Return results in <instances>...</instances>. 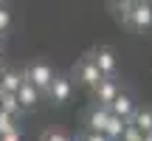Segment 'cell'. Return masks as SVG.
Masks as SVG:
<instances>
[{
    "instance_id": "obj_1",
    "label": "cell",
    "mask_w": 152,
    "mask_h": 141,
    "mask_svg": "<svg viewBox=\"0 0 152 141\" xmlns=\"http://www.w3.org/2000/svg\"><path fill=\"white\" fill-rule=\"evenodd\" d=\"M71 79H73L79 87H87V90H90V87L96 85L99 79H102V70H99V65L93 62V57H90V54H85V57H82V59L73 65Z\"/></svg>"
},
{
    "instance_id": "obj_2",
    "label": "cell",
    "mask_w": 152,
    "mask_h": 141,
    "mask_svg": "<svg viewBox=\"0 0 152 141\" xmlns=\"http://www.w3.org/2000/svg\"><path fill=\"white\" fill-rule=\"evenodd\" d=\"M71 96H73V79L65 73H54L51 85L45 87V99L51 104H65V102H71Z\"/></svg>"
},
{
    "instance_id": "obj_3",
    "label": "cell",
    "mask_w": 152,
    "mask_h": 141,
    "mask_svg": "<svg viewBox=\"0 0 152 141\" xmlns=\"http://www.w3.org/2000/svg\"><path fill=\"white\" fill-rule=\"evenodd\" d=\"M118 90H121V82L115 79V76H102V79L90 87V96H93L96 104H107L110 107V102L118 96Z\"/></svg>"
},
{
    "instance_id": "obj_4",
    "label": "cell",
    "mask_w": 152,
    "mask_h": 141,
    "mask_svg": "<svg viewBox=\"0 0 152 141\" xmlns=\"http://www.w3.org/2000/svg\"><path fill=\"white\" fill-rule=\"evenodd\" d=\"M23 73H26V79H31L34 85H37L39 90L45 93V87L51 85V79H54V73H56V70L51 68L48 62H39V59H37V62H28V65L23 68Z\"/></svg>"
},
{
    "instance_id": "obj_5",
    "label": "cell",
    "mask_w": 152,
    "mask_h": 141,
    "mask_svg": "<svg viewBox=\"0 0 152 141\" xmlns=\"http://www.w3.org/2000/svg\"><path fill=\"white\" fill-rule=\"evenodd\" d=\"M127 28H132V31H147V28H152V3H135L132 6Z\"/></svg>"
},
{
    "instance_id": "obj_6",
    "label": "cell",
    "mask_w": 152,
    "mask_h": 141,
    "mask_svg": "<svg viewBox=\"0 0 152 141\" xmlns=\"http://www.w3.org/2000/svg\"><path fill=\"white\" fill-rule=\"evenodd\" d=\"M87 54H90L93 62L99 65L102 76H115V51L110 48V45H99V48L87 51Z\"/></svg>"
},
{
    "instance_id": "obj_7",
    "label": "cell",
    "mask_w": 152,
    "mask_h": 141,
    "mask_svg": "<svg viewBox=\"0 0 152 141\" xmlns=\"http://www.w3.org/2000/svg\"><path fill=\"white\" fill-rule=\"evenodd\" d=\"M135 107H138V104H135V96H132L130 90H124V87H121L118 96L110 102V113L121 116V119H127V121H130V116L135 113Z\"/></svg>"
},
{
    "instance_id": "obj_8",
    "label": "cell",
    "mask_w": 152,
    "mask_h": 141,
    "mask_svg": "<svg viewBox=\"0 0 152 141\" xmlns=\"http://www.w3.org/2000/svg\"><path fill=\"white\" fill-rule=\"evenodd\" d=\"M107 119H110V107H107V104H96V102H93V107L85 113V130H99V133H104Z\"/></svg>"
},
{
    "instance_id": "obj_9",
    "label": "cell",
    "mask_w": 152,
    "mask_h": 141,
    "mask_svg": "<svg viewBox=\"0 0 152 141\" xmlns=\"http://www.w3.org/2000/svg\"><path fill=\"white\" fill-rule=\"evenodd\" d=\"M42 96L45 93L39 90L37 85H34L31 79H23V85H20V90H17V99H20V104H23V110H34L39 102H42Z\"/></svg>"
},
{
    "instance_id": "obj_10",
    "label": "cell",
    "mask_w": 152,
    "mask_h": 141,
    "mask_svg": "<svg viewBox=\"0 0 152 141\" xmlns=\"http://www.w3.org/2000/svg\"><path fill=\"white\" fill-rule=\"evenodd\" d=\"M130 124L138 127L144 136L152 133V107H135V113L130 116Z\"/></svg>"
},
{
    "instance_id": "obj_11",
    "label": "cell",
    "mask_w": 152,
    "mask_h": 141,
    "mask_svg": "<svg viewBox=\"0 0 152 141\" xmlns=\"http://www.w3.org/2000/svg\"><path fill=\"white\" fill-rule=\"evenodd\" d=\"M23 79H26V73L20 68H3V90L6 93H17Z\"/></svg>"
},
{
    "instance_id": "obj_12",
    "label": "cell",
    "mask_w": 152,
    "mask_h": 141,
    "mask_svg": "<svg viewBox=\"0 0 152 141\" xmlns=\"http://www.w3.org/2000/svg\"><path fill=\"white\" fill-rule=\"evenodd\" d=\"M127 124H130L127 119H121V116L110 113L107 127H104V136H107V138H121V136H124V130H127Z\"/></svg>"
},
{
    "instance_id": "obj_13",
    "label": "cell",
    "mask_w": 152,
    "mask_h": 141,
    "mask_svg": "<svg viewBox=\"0 0 152 141\" xmlns=\"http://www.w3.org/2000/svg\"><path fill=\"white\" fill-rule=\"evenodd\" d=\"M0 110H6V113H11V116H17L20 119V113H23V104H20V99H17V93H0Z\"/></svg>"
},
{
    "instance_id": "obj_14",
    "label": "cell",
    "mask_w": 152,
    "mask_h": 141,
    "mask_svg": "<svg viewBox=\"0 0 152 141\" xmlns=\"http://www.w3.org/2000/svg\"><path fill=\"white\" fill-rule=\"evenodd\" d=\"M14 130H20V127H17V116L0 110V136H9V133H14Z\"/></svg>"
},
{
    "instance_id": "obj_15",
    "label": "cell",
    "mask_w": 152,
    "mask_h": 141,
    "mask_svg": "<svg viewBox=\"0 0 152 141\" xmlns=\"http://www.w3.org/2000/svg\"><path fill=\"white\" fill-rule=\"evenodd\" d=\"M39 141H73V138L68 136V130H62V127H48V130H42Z\"/></svg>"
},
{
    "instance_id": "obj_16",
    "label": "cell",
    "mask_w": 152,
    "mask_h": 141,
    "mask_svg": "<svg viewBox=\"0 0 152 141\" xmlns=\"http://www.w3.org/2000/svg\"><path fill=\"white\" fill-rule=\"evenodd\" d=\"M11 28V11H9V3L0 0V37Z\"/></svg>"
},
{
    "instance_id": "obj_17",
    "label": "cell",
    "mask_w": 152,
    "mask_h": 141,
    "mask_svg": "<svg viewBox=\"0 0 152 141\" xmlns=\"http://www.w3.org/2000/svg\"><path fill=\"white\" fill-rule=\"evenodd\" d=\"M121 141H144V133L138 130V127L127 124V130H124V136H121Z\"/></svg>"
},
{
    "instance_id": "obj_18",
    "label": "cell",
    "mask_w": 152,
    "mask_h": 141,
    "mask_svg": "<svg viewBox=\"0 0 152 141\" xmlns=\"http://www.w3.org/2000/svg\"><path fill=\"white\" fill-rule=\"evenodd\" d=\"M79 141H107V136L104 133H99V130H85L82 136H76Z\"/></svg>"
},
{
    "instance_id": "obj_19",
    "label": "cell",
    "mask_w": 152,
    "mask_h": 141,
    "mask_svg": "<svg viewBox=\"0 0 152 141\" xmlns=\"http://www.w3.org/2000/svg\"><path fill=\"white\" fill-rule=\"evenodd\" d=\"M0 141H20V130L9 133V136H0Z\"/></svg>"
},
{
    "instance_id": "obj_20",
    "label": "cell",
    "mask_w": 152,
    "mask_h": 141,
    "mask_svg": "<svg viewBox=\"0 0 152 141\" xmlns=\"http://www.w3.org/2000/svg\"><path fill=\"white\" fill-rule=\"evenodd\" d=\"M0 90H3V68H0Z\"/></svg>"
},
{
    "instance_id": "obj_21",
    "label": "cell",
    "mask_w": 152,
    "mask_h": 141,
    "mask_svg": "<svg viewBox=\"0 0 152 141\" xmlns=\"http://www.w3.org/2000/svg\"><path fill=\"white\" fill-rule=\"evenodd\" d=\"M144 141H152V133H147V136H144Z\"/></svg>"
},
{
    "instance_id": "obj_22",
    "label": "cell",
    "mask_w": 152,
    "mask_h": 141,
    "mask_svg": "<svg viewBox=\"0 0 152 141\" xmlns=\"http://www.w3.org/2000/svg\"><path fill=\"white\" fill-rule=\"evenodd\" d=\"M0 57H3V37H0Z\"/></svg>"
},
{
    "instance_id": "obj_23",
    "label": "cell",
    "mask_w": 152,
    "mask_h": 141,
    "mask_svg": "<svg viewBox=\"0 0 152 141\" xmlns=\"http://www.w3.org/2000/svg\"><path fill=\"white\" fill-rule=\"evenodd\" d=\"M132 3H152V0H132Z\"/></svg>"
},
{
    "instance_id": "obj_24",
    "label": "cell",
    "mask_w": 152,
    "mask_h": 141,
    "mask_svg": "<svg viewBox=\"0 0 152 141\" xmlns=\"http://www.w3.org/2000/svg\"><path fill=\"white\" fill-rule=\"evenodd\" d=\"M107 141H121V138H107Z\"/></svg>"
},
{
    "instance_id": "obj_25",
    "label": "cell",
    "mask_w": 152,
    "mask_h": 141,
    "mask_svg": "<svg viewBox=\"0 0 152 141\" xmlns=\"http://www.w3.org/2000/svg\"><path fill=\"white\" fill-rule=\"evenodd\" d=\"M73 141H79V138H73Z\"/></svg>"
},
{
    "instance_id": "obj_26",
    "label": "cell",
    "mask_w": 152,
    "mask_h": 141,
    "mask_svg": "<svg viewBox=\"0 0 152 141\" xmlns=\"http://www.w3.org/2000/svg\"><path fill=\"white\" fill-rule=\"evenodd\" d=\"M0 93H3V90H0Z\"/></svg>"
}]
</instances>
